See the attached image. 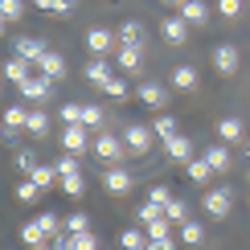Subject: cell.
Returning <instances> with one entry per match:
<instances>
[{
    "instance_id": "cell-1",
    "label": "cell",
    "mask_w": 250,
    "mask_h": 250,
    "mask_svg": "<svg viewBox=\"0 0 250 250\" xmlns=\"http://www.w3.org/2000/svg\"><path fill=\"white\" fill-rule=\"evenodd\" d=\"M152 140H156L152 123H127V127H123V148H127L131 156H148Z\"/></svg>"
},
{
    "instance_id": "cell-2",
    "label": "cell",
    "mask_w": 250,
    "mask_h": 250,
    "mask_svg": "<svg viewBox=\"0 0 250 250\" xmlns=\"http://www.w3.org/2000/svg\"><path fill=\"white\" fill-rule=\"evenodd\" d=\"M123 152H127V148H123V135H111V131H103L99 140H95V156H99L103 164H111V168H115V164L123 160Z\"/></svg>"
},
{
    "instance_id": "cell-3",
    "label": "cell",
    "mask_w": 250,
    "mask_h": 250,
    "mask_svg": "<svg viewBox=\"0 0 250 250\" xmlns=\"http://www.w3.org/2000/svg\"><path fill=\"white\" fill-rule=\"evenodd\" d=\"M201 201H205V213L209 217H230V209H234V193L226 189V185L222 189H205Z\"/></svg>"
},
{
    "instance_id": "cell-4",
    "label": "cell",
    "mask_w": 250,
    "mask_h": 250,
    "mask_svg": "<svg viewBox=\"0 0 250 250\" xmlns=\"http://www.w3.org/2000/svg\"><path fill=\"white\" fill-rule=\"evenodd\" d=\"M62 148L82 156L90 148V127H86V123H70V127H62Z\"/></svg>"
},
{
    "instance_id": "cell-5",
    "label": "cell",
    "mask_w": 250,
    "mask_h": 250,
    "mask_svg": "<svg viewBox=\"0 0 250 250\" xmlns=\"http://www.w3.org/2000/svg\"><path fill=\"white\" fill-rule=\"evenodd\" d=\"M86 49H90V58H107L115 49V33L111 29H86Z\"/></svg>"
},
{
    "instance_id": "cell-6",
    "label": "cell",
    "mask_w": 250,
    "mask_h": 250,
    "mask_svg": "<svg viewBox=\"0 0 250 250\" xmlns=\"http://www.w3.org/2000/svg\"><path fill=\"white\" fill-rule=\"evenodd\" d=\"M135 99H140L144 107H164V103H168V90H164V82L148 78V82H140V90H135Z\"/></svg>"
},
{
    "instance_id": "cell-7",
    "label": "cell",
    "mask_w": 250,
    "mask_h": 250,
    "mask_svg": "<svg viewBox=\"0 0 250 250\" xmlns=\"http://www.w3.org/2000/svg\"><path fill=\"white\" fill-rule=\"evenodd\" d=\"M49 90H54V78H45V74L21 82V95H25L29 103H45V99H49Z\"/></svg>"
},
{
    "instance_id": "cell-8",
    "label": "cell",
    "mask_w": 250,
    "mask_h": 250,
    "mask_svg": "<svg viewBox=\"0 0 250 250\" xmlns=\"http://www.w3.org/2000/svg\"><path fill=\"white\" fill-rule=\"evenodd\" d=\"M160 33H164V41H168V45H181V41L189 37V21L176 13V17H168V21H160Z\"/></svg>"
},
{
    "instance_id": "cell-9",
    "label": "cell",
    "mask_w": 250,
    "mask_h": 250,
    "mask_svg": "<svg viewBox=\"0 0 250 250\" xmlns=\"http://www.w3.org/2000/svg\"><path fill=\"white\" fill-rule=\"evenodd\" d=\"M37 70H41L45 78L62 82V78H66V58H62V54H54V49H45V58L37 62Z\"/></svg>"
},
{
    "instance_id": "cell-10",
    "label": "cell",
    "mask_w": 250,
    "mask_h": 250,
    "mask_svg": "<svg viewBox=\"0 0 250 250\" xmlns=\"http://www.w3.org/2000/svg\"><path fill=\"white\" fill-rule=\"evenodd\" d=\"M144 41H148V37H144V25H140V21H123V25H119V45L144 49Z\"/></svg>"
},
{
    "instance_id": "cell-11",
    "label": "cell",
    "mask_w": 250,
    "mask_h": 250,
    "mask_svg": "<svg viewBox=\"0 0 250 250\" xmlns=\"http://www.w3.org/2000/svg\"><path fill=\"white\" fill-rule=\"evenodd\" d=\"M103 185H107V193H115V197H127V189H131V172H123L119 164H115V168H107Z\"/></svg>"
},
{
    "instance_id": "cell-12",
    "label": "cell",
    "mask_w": 250,
    "mask_h": 250,
    "mask_svg": "<svg viewBox=\"0 0 250 250\" xmlns=\"http://www.w3.org/2000/svg\"><path fill=\"white\" fill-rule=\"evenodd\" d=\"M213 70L217 74H234L238 70V49L234 45H217L213 49Z\"/></svg>"
},
{
    "instance_id": "cell-13",
    "label": "cell",
    "mask_w": 250,
    "mask_h": 250,
    "mask_svg": "<svg viewBox=\"0 0 250 250\" xmlns=\"http://www.w3.org/2000/svg\"><path fill=\"white\" fill-rule=\"evenodd\" d=\"M111 78H115V74H111V62H103V58H90V62H86V82H95V86H107Z\"/></svg>"
},
{
    "instance_id": "cell-14",
    "label": "cell",
    "mask_w": 250,
    "mask_h": 250,
    "mask_svg": "<svg viewBox=\"0 0 250 250\" xmlns=\"http://www.w3.org/2000/svg\"><path fill=\"white\" fill-rule=\"evenodd\" d=\"M217 135H222V144H238L246 135V127H242V119L226 115V119H217Z\"/></svg>"
},
{
    "instance_id": "cell-15",
    "label": "cell",
    "mask_w": 250,
    "mask_h": 250,
    "mask_svg": "<svg viewBox=\"0 0 250 250\" xmlns=\"http://www.w3.org/2000/svg\"><path fill=\"white\" fill-rule=\"evenodd\" d=\"M164 152H168L172 160H185V164H189V160H193V140H189V135H172V140L164 144Z\"/></svg>"
},
{
    "instance_id": "cell-16",
    "label": "cell",
    "mask_w": 250,
    "mask_h": 250,
    "mask_svg": "<svg viewBox=\"0 0 250 250\" xmlns=\"http://www.w3.org/2000/svg\"><path fill=\"white\" fill-rule=\"evenodd\" d=\"M17 58H25V62H33V66H37V62L45 58V45H41L37 37H21L17 41Z\"/></svg>"
},
{
    "instance_id": "cell-17",
    "label": "cell",
    "mask_w": 250,
    "mask_h": 250,
    "mask_svg": "<svg viewBox=\"0 0 250 250\" xmlns=\"http://www.w3.org/2000/svg\"><path fill=\"white\" fill-rule=\"evenodd\" d=\"M144 49H127V45H119V54H115V66L123 70V74H135V70H140L144 66Z\"/></svg>"
},
{
    "instance_id": "cell-18",
    "label": "cell",
    "mask_w": 250,
    "mask_h": 250,
    "mask_svg": "<svg viewBox=\"0 0 250 250\" xmlns=\"http://www.w3.org/2000/svg\"><path fill=\"white\" fill-rule=\"evenodd\" d=\"M29 66H33V62H25V58H17V54H13V58L4 62V78H8V82H17V86H21L25 78H33V74H29Z\"/></svg>"
},
{
    "instance_id": "cell-19",
    "label": "cell",
    "mask_w": 250,
    "mask_h": 250,
    "mask_svg": "<svg viewBox=\"0 0 250 250\" xmlns=\"http://www.w3.org/2000/svg\"><path fill=\"white\" fill-rule=\"evenodd\" d=\"M181 17L189 21V25H205V21H209V8H205V0H185Z\"/></svg>"
},
{
    "instance_id": "cell-20",
    "label": "cell",
    "mask_w": 250,
    "mask_h": 250,
    "mask_svg": "<svg viewBox=\"0 0 250 250\" xmlns=\"http://www.w3.org/2000/svg\"><path fill=\"white\" fill-rule=\"evenodd\" d=\"M205 160H209V168L213 172H226L234 164V156H230V148H226V144H213L209 152H205Z\"/></svg>"
},
{
    "instance_id": "cell-21",
    "label": "cell",
    "mask_w": 250,
    "mask_h": 250,
    "mask_svg": "<svg viewBox=\"0 0 250 250\" xmlns=\"http://www.w3.org/2000/svg\"><path fill=\"white\" fill-rule=\"evenodd\" d=\"M197 82H201V74H197L193 66H176L172 70V86L176 90H197Z\"/></svg>"
},
{
    "instance_id": "cell-22",
    "label": "cell",
    "mask_w": 250,
    "mask_h": 250,
    "mask_svg": "<svg viewBox=\"0 0 250 250\" xmlns=\"http://www.w3.org/2000/svg\"><path fill=\"white\" fill-rule=\"evenodd\" d=\"M21 242H25L29 250H33V246H45V242H49V238H45V230L37 226V217H33V222H25V226H21Z\"/></svg>"
},
{
    "instance_id": "cell-23",
    "label": "cell",
    "mask_w": 250,
    "mask_h": 250,
    "mask_svg": "<svg viewBox=\"0 0 250 250\" xmlns=\"http://www.w3.org/2000/svg\"><path fill=\"white\" fill-rule=\"evenodd\" d=\"M176 230H181V242H185V246H201V242H205V226H197L193 217H189L185 226H176Z\"/></svg>"
},
{
    "instance_id": "cell-24",
    "label": "cell",
    "mask_w": 250,
    "mask_h": 250,
    "mask_svg": "<svg viewBox=\"0 0 250 250\" xmlns=\"http://www.w3.org/2000/svg\"><path fill=\"white\" fill-rule=\"evenodd\" d=\"M185 172H189L193 185H205V181L213 176V168H209V160H205V156H201V160H189V164H185Z\"/></svg>"
},
{
    "instance_id": "cell-25",
    "label": "cell",
    "mask_w": 250,
    "mask_h": 250,
    "mask_svg": "<svg viewBox=\"0 0 250 250\" xmlns=\"http://www.w3.org/2000/svg\"><path fill=\"white\" fill-rule=\"evenodd\" d=\"M29 181H37L41 189H54V181H58V168H54V164H37V168L29 172Z\"/></svg>"
},
{
    "instance_id": "cell-26",
    "label": "cell",
    "mask_w": 250,
    "mask_h": 250,
    "mask_svg": "<svg viewBox=\"0 0 250 250\" xmlns=\"http://www.w3.org/2000/svg\"><path fill=\"white\" fill-rule=\"evenodd\" d=\"M164 213H168V222H172V226H185V222H189V205H185L181 197H172V201L164 205Z\"/></svg>"
},
{
    "instance_id": "cell-27",
    "label": "cell",
    "mask_w": 250,
    "mask_h": 250,
    "mask_svg": "<svg viewBox=\"0 0 250 250\" xmlns=\"http://www.w3.org/2000/svg\"><path fill=\"white\" fill-rule=\"evenodd\" d=\"M41 193H45V189H41L37 181H29V176H25V181L17 185V201H25V205H33V201H37Z\"/></svg>"
},
{
    "instance_id": "cell-28",
    "label": "cell",
    "mask_w": 250,
    "mask_h": 250,
    "mask_svg": "<svg viewBox=\"0 0 250 250\" xmlns=\"http://www.w3.org/2000/svg\"><path fill=\"white\" fill-rule=\"evenodd\" d=\"M152 131H156V140H164V144H168L172 135H181V131H176V119H172V115H160V119L152 123Z\"/></svg>"
},
{
    "instance_id": "cell-29",
    "label": "cell",
    "mask_w": 250,
    "mask_h": 250,
    "mask_svg": "<svg viewBox=\"0 0 250 250\" xmlns=\"http://www.w3.org/2000/svg\"><path fill=\"white\" fill-rule=\"evenodd\" d=\"M25 123H29V111L25 107H8L4 111V131H21Z\"/></svg>"
},
{
    "instance_id": "cell-30",
    "label": "cell",
    "mask_w": 250,
    "mask_h": 250,
    "mask_svg": "<svg viewBox=\"0 0 250 250\" xmlns=\"http://www.w3.org/2000/svg\"><path fill=\"white\" fill-rule=\"evenodd\" d=\"M119 250H148V238L140 230H123L119 234Z\"/></svg>"
},
{
    "instance_id": "cell-31",
    "label": "cell",
    "mask_w": 250,
    "mask_h": 250,
    "mask_svg": "<svg viewBox=\"0 0 250 250\" xmlns=\"http://www.w3.org/2000/svg\"><path fill=\"white\" fill-rule=\"evenodd\" d=\"M25 131H29V135H45V131H49V115H45V111H29Z\"/></svg>"
},
{
    "instance_id": "cell-32",
    "label": "cell",
    "mask_w": 250,
    "mask_h": 250,
    "mask_svg": "<svg viewBox=\"0 0 250 250\" xmlns=\"http://www.w3.org/2000/svg\"><path fill=\"white\" fill-rule=\"evenodd\" d=\"M103 107H95V103H82V123H86V127H103Z\"/></svg>"
},
{
    "instance_id": "cell-33",
    "label": "cell",
    "mask_w": 250,
    "mask_h": 250,
    "mask_svg": "<svg viewBox=\"0 0 250 250\" xmlns=\"http://www.w3.org/2000/svg\"><path fill=\"white\" fill-rule=\"evenodd\" d=\"M82 189H86L82 172H74V176H62V193H66V197H82Z\"/></svg>"
},
{
    "instance_id": "cell-34",
    "label": "cell",
    "mask_w": 250,
    "mask_h": 250,
    "mask_svg": "<svg viewBox=\"0 0 250 250\" xmlns=\"http://www.w3.org/2000/svg\"><path fill=\"white\" fill-rule=\"evenodd\" d=\"M54 168H58V176H74V172H82V164H78V156H74V152H66V156L54 164Z\"/></svg>"
},
{
    "instance_id": "cell-35",
    "label": "cell",
    "mask_w": 250,
    "mask_h": 250,
    "mask_svg": "<svg viewBox=\"0 0 250 250\" xmlns=\"http://www.w3.org/2000/svg\"><path fill=\"white\" fill-rule=\"evenodd\" d=\"M103 90H107L111 99H119V103H127V99H131V90H127V82H123V78H111Z\"/></svg>"
},
{
    "instance_id": "cell-36",
    "label": "cell",
    "mask_w": 250,
    "mask_h": 250,
    "mask_svg": "<svg viewBox=\"0 0 250 250\" xmlns=\"http://www.w3.org/2000/svg\"><path fill=\"white\" fill-rule=\"evenodd\" d=\"M90 230V217L86 213H70L66 217V234H86Z\"/></svg>"
},
{
    "instance_id": "cell-37",
    "label": "cell",
    "mask_w": 250,
    "mask_h": 250,
    "mask_svg": "<svg viewBox=\"0 0 250 250\" xmlns=\"http://www.w3.org/2000/svg\"><path fill=\"white\" fill-rule=\"evenodd\" d=\"M0 13H4V21H8V25H13V21H21L25 4H21V0H0Z\"/></svg>"
},
{
    "instance_id": "cell-38",
    "label": "cell",
    "mask_w": 250,
    "mask_h": 250,
    "mask_svg": "<svg viewBox=\"0 0 250 250\" xmlns=\"http://www.w3.org/2000/svg\"><path fill=\"white\" fill-rule=\"evenodd\" d=\"M17 168H21V172L29 176V172L37 168V152H29V148H21V152H17Z\"/></svg>"
},
{
    "instance_id": "cell-39",
    "label": "cell",
    "mask_w": 250,
    "mask_h": 250,
    "mask_svg": "<svg viewBox=\"0 0 250 250\" xmlns=\"http://www.w3.org/2000/svg\"><path fill=\"white\" fill-rule=\"evenodd\" d=\"M172 197H176L172 189H164V185H152V193H148V201H152V205H160V209H164V205H168Z\"/></svg>"
},
{
    "instance_id": "cell-40",
    "label": "cell",
    "mask_w": 250,
    "mask_h": 250,
    "mask_svg": "<svg viewBox=\"0 0 250 250\" xmlns=\"http://www.w3.org/2000/svg\"><path fill=\"white\" fill-rule=\"evenodd\" d=\"M62 123H82V103H66V107H62Z\"/></svg>"
},
{
    "instance_id": "cell-41",
    "label": "cell",
    "mask_w": 250,
    "mask_h": 250,
    "mask_svg": "<svg viewBox=\"0 0 250 250\" xmlns=\"http://www.w3.org/2000/svg\"><path fill=\"white\" fill-rule=\"evenodd\" d=\"M217 8H222V17H226V21H234L238 13H242V0H217Z\"/></svg>"
},
{
    "instance_id": "cell-42",
    "label": "cell",
    "mask_w": 250,
    "mask_h": 250,
    "mask_svg": "<svg viewBox=\"0 0 250 250\" xmlns=\"http://www.w3.org/2000/svg\"><path fill=\"white\" fill-rule=\"evenodd\" d=\"M58 250H82V242H78V234H62L58 242H54Z\"/></svg>"
},
{
    "instance_id": "cell-43",
    "label": "cell",
    "mask_w": 250,
    "mask_h": 250,
    "mask_svg": "<svg viewBox=\"0 0 250 250\" xmlns=\"http://www.w3.org/2000/svg\"><path fill=\"white\" fill-rule=\"evenodd\" d=\"M148 250H176V242H172V234H164V238H148Z\"/></svg>"
},
{
    "instance_id": "cell-44",
    "label": "cell",
    "mask_w": 250,
    "mask_h": 250,
    "mask_svg": "<svg viewBox=\"0 0 250 250\" xmlns=\"http://www.w3.org/2000/svg\"><path fill=\"white\" fill-rule=\"evenodd\" d=\"M33 250H58V246H49V242H45V246H33Z\"/></svg>"
},
{
    "instance_id": "cell-45",
    "label": "cell",
    "mask_w": 250,
    "mask_h": 250,
    "mask_svg": "<svg viewBox=\"0 0 250 250\" xmlns=\"http://www.w3.org/2000/svg\"><path fill=\"white\" fill-rule=\"evenodd\" d=\"M164 4H185V0H164Z\"/></svg>"
},
{
    "instance_id": "cell-46",
    "label": "cell",
    "mask_w": 250,
    "mask_h": 250,
    "mask_svg": "<svg viewBox=\"0 0 250 250\" xmlns=\"http://www.w3.org/2000/svg\"><path fill=\"white\" fill-rule=\"evenodd\" d=\"M246 152H250V140H246Z\"/></svg>"
}]
</instances>
